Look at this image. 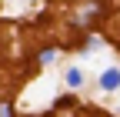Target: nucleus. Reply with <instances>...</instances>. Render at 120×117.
Listing matches in <instances>:
<instances>
[{
	"label": "nucleus",
	"mask_w": 120,
	"mask_h": 117,
	"mask_svg": "<svg viewBox=\"0 0 120 117\" xmlns=\"http://www.w3.org/2000/svg\"><path fill=\"white\" fill-rule=\"evenodd\" d=\"M100 87H103V90H117V87H120V70L117 67L103 70V74H100Z\"/></svg>",
	"instance_id": "nucleus-1"
},
{
	"label": "nucleus",
	"mask_w": 120,
	"mask_h": 117,
	"mask_svg": "<svg viewBox=\"0 0 120 117\" xmlns=\"http://www.w3.org/2000/svg\"><path fill=\"white\" fill-rule=\"evenodd\" d=\"M80 80H83V74H80L77 67H73V70H67V84H70V87H80Z\"/></svg>",
	"instance_id": "nucleus-2"
},
{
	"label": "nucleus",
	"mask_w": 120,
	"mask_h": 117,
	"mask_svg": "<svg viewBox=\"0 0 120 117\" xmlns=\"http://www.w3.org/2000/svg\"><path fill=\"white\" fill-rule=\"evenodd\" d=\"M97 17V7H87V10H80V17H77V23H90Z\"/></svg>",
	"instance_id": "nucleus-3"
},
{
	"label": "nucleus",
	"mask_w": 120,
	"mask_h": 117,
	"mask_svg": "<svg viewBox=\"0 0 120 117\" xmlns=\"http://www.w3.org/2000/svg\"><path fill=\"white\" fill-rule=\"evenodd\" d=\"M53 57H57V50H43V54H40V64H50Z\"/></svg>",
	"instance_id": "nucleus-4"
},
{
	"label": "nucleus",
	"mask_w": 120,
	"mask_h": 117,
	"mask_svg": "<svg viewBox=\"0 0 120 117\" xmlns=\"http://www.w3.org/2000/svg\"><path fill=\"white\" fill-rule=\"evenodd\" d=\"M0 117H13V107L7 104V100H4V104H0Z\"/></svg>",
	"instance_id": "nucleus-5"
}]
</instances>
